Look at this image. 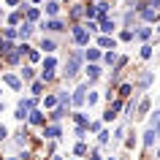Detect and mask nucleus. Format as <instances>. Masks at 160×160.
Segmentation results:
<instances>
[{
    "mask_svg": "<svg viewBox=\"0 0 160 160\" xmlns=\"http://www.w3.org/2000/svg\"><path fill=\"white\" fill-rule=\"evenodd\" d=\"M82 62H84V49H71L68 52V60L65 65H62V79L65 82H71V79H76L79 76V71H82Z\"/></svg>",
    "mask_w": 160,
    "mask_h": 160,
    "instance_id": "nucleus-1",
    "label": "nucleus"
},
{
    "mask_svg": "<svg viewBox=\"0 0 160 160\" xmlns=\"http://www.w3.org/2000/svg\"><path fill=\"white\" fill-rule=\"evenodd\" d=\"M90 27L84 25V22H73L71 25V41H73V46H79V49H84L87 43H90Z\"/></svg>",
    "mask_w": 160,
    "mask_h": 160,
    "instance_id": "nucleus-2",
    "label": "nucleus"
},
{
    "mask_svg": "<svg viewBox=\"0 0 160 160\" xmlns=\"http://www.w3.org/2000/svg\"><path fill=\"white\" fill-rule=\"evenodd\" d=\"M122 109H125V101H122V98H114V101L109 103V109L103 111V122H114Z\"/></svg>",
    "mask_w": 160,
    "mask_h": 160,
    "instance_id": "nucleus-3",
    "label": "nucleus"
},
{
    "mask_svg": "<svg viewBox=\"0 0 160 160\" xmlns=\"http://www.w3.org/2000/svg\"><path fill=\"white\" fill-rule=\"evenodd\" d=\"M41 30H43V35H46V33H62V30H68V27H65L62 19L49 17V19H43V22H41Z\"/></svg>",
    "mask_w": 160,
    "mask_h": 160,
    "instance_id": "nucleus-4",
    "label": "nucleus"
},
{
    "mask_svg": "<svg viewBox=\"0 0 160 160\" xmlns=\"http://www.w3.org/2000/svg\"><path fill=\"white\" fill-rule=\"evenodd\" d=\"M41 136H43V138H49V141H57L60 136H62L60 122H46V125H43V130H41Z\"/></svg>",
    "mask_w": 160,
    "mask_h": 160,
    "instance_id": "nucleus-5",
    "label": "nucleus"
},
{
    "mask_svg": "<svg viewBox=\"0 0 160 160\" xmlns=\"http://www.w3.org/2000/svg\"><path fill=\"white\" fill-rule=\"evenodd\" d=\"M71 106H87V84L76 87L71 92Z\"/></svg>",
    "mask_w": 160,
    "mask_h": 160,
    "instance_id": "nucleus-6",
    "label": "nucleus"
},
{
    "mask_svg": "<svg viewBox=\"0 0 160 160\" xmlns=\"http://www.w3.org/2000/svg\"><path fill=\"white\" fill-rule=\"evenodd\" d=\"M68 114H71V106H62V103H60V106H54V109L49 111V122H62Z\"/></svg>",
    "mask_w": 160,
    "mask_h": 160,
    "instance_id": "nucleus-7",
    "label": "nucleus"
},
{
    "mask_svg": "<svg viewBox=\"0 0 160 160\" xmlns=\"http://www.w3.org/2000/svg\"><path fill=\"white\" fill-rule=\"evenodd\" d=\"M98 30H101L103 35H111L114 30H117V22H114V19H109L106 14H103V17L98 19Z\"/></svg>",
    "mask_w": 160,
    "mask_h": 160,
    "instance_id": "nucleus-8",
    "label": "nucleus"
},
{
    "mask_svg": "<svg viewBox=\"0 0 160 160\" xmlns=\"http://www.w3.org/2000/svg\"><path fill=\"white\" fill-rule=\"evenodd\" d=\"M27 122L35 125V128H43V125H46V111H43V109H33V111H30V117H27Z\"/></svg>",
    "mask_w": 160,
    "mask_h": 160,
    "instance_id": "nucleus-9",
    "label": "nucleus"
},
{
    "mask_svg": "<svg viewBox=\"0 0 160 160\" xmlns=\"http://www.w3.org/2000/svg\"><path fill=\"white\" fill-rule=\"evenodd\" d=\"M3 84H6V87H11V90H14V92H19V90H22V84H25V82H22V79H19V76H14V73H3Z\"/></svg>",
    "mask_w": 160,
    "mask_h": 160,
    "instance_id": "nucleus-10",
    "label": "nucleus"
},
{
    "mask_svg": "<svg viewBox=\"0 0 160 160\" xmlns=\"http://www.w3.org/2000/svg\"><path fill=\"white\" fill-rule=\"evenodd\" d=\"M30 95H35V98H43V95H46V82H43L41 76H38L35 82H30Z\"/></svg>",
    "mask_w": 160,
    "mask_h": 160,
    "instance_id": "nucleus-11",
    "label": "nucleus"
},
{
    "mask_svg": "<svg viewBox=\"0 0 160 160\" xmlns=\"http://www.w3.org/2000/svg\"><path fill=\"white\" fill-rule=\"evenodd\" d=\"M84 71H87V79H90V82H98V79L103 76V68L98 65V62H87Z\"/></svg>",
    "mask_w": 160,
    "mask_h": 160,
    "instance_id": "nucleus-12",
    "label": "nucleus"
},
{
    "mask_svg": "<svg viewBox=\"0 0 160 160\" xmlns=\"http://www.w3.org/2000/svg\"><path fill=\"white\" fill-rule=\"evenodd\" d=\"M38 49H41L43 54H54V52H57V41H54V38H46V35H43V38H41V43H38Z\"/></svg>",
    "mask_w": 160,
    "mask_h": 160,
    "instance_id": "nucleus-13",
    "label": "nucleus"
},
{
    "mask_svg": "<svg viewBox=\"0 0 160 160\" xmlns=\"http://www.w3.org/2000/svg\"><path fill=\"white\" fill-rule=\"evenodd\" d=\"M84 60H87V62H101V60H103V49H101V46L84 49Z\"/></svg>",
    "mask_w": 160,
    "mask_h": 160,
    "instance_id": "nucleus-14",
    "label": "nucleus"
},
{
    "mask_svg": "<svg viewBox=\"0 0 160 160\" xmlns=\"http://www.w3.org/2000/svg\"><path fill=\"white\" fill-rule=\"evenodd\" d=\"M95 46H101L103 52L106 49H117V38H114V35H101V38L95 41Z\"/></svg>",
    "mask_w": 160,
    "mask_h": 160,
    "instance_id": "nucleus-15",
    "label": "nucleus"
},
{
    "mask_svg": "<svg viewBox=\"0 0 160 160\" xmlns=\"http://www.w3.org/2000/svg\"><path fill=\"white\" fill-rule=\"evenodd\" d=\"M152 82H155V73H152V71H141V73H138V82H136V84H138V90H147V87H149Z\"/></svg>",
    "mask_w": 160,
    "mask_h": 160,
    "instance_id": "nucleus-16",
    "label": "nucleus"
},
{
    "mask_svg": "<svg viewBox=\"0 0 160 160\" xmlns=\"http://www.w3.org/2000/svg\"><path fill=\"white\" fill-rule=\"evenodd\" d=\"M22 22H25V8L19 6L17 11H11V14H8V25H11V27H19Z\"/></svg>",
    "mask_w": 160,
    "mask_h": 160,
    "instance_id": "nucleus-17",
    "label": "nucleus"
},
{
    "mask_svg": "<svg viewBox=\"0 0 160 160\" xmlns=\"http://www.w3.org/2000/svg\"><path fill=\"white\" fill-rule=\"evenodd\" d=\"M22 8H25V19H27V22H33V25H35V22L41 19V11L35 8V6H27V3H22Z\"/></svg>",
    "mask_w": 160,
    "mask_h": 160,
    "instance_id": "nucleus-18",
    "label": "nucleus"
},
{
    "mask_svg": "<svg viewBox=\"0 0 160 160\" xmlns=\"http://www.w3.org/2000/svg\"><path fill=\"white\" fill-rule=\"evenodd\" d=\"M138 101H141V98H138V95H133V98L125 103V117H128V119L136 117V111H138Z\"/></svg>",
    "mask_w": 160,
    "mask_h": 160,
    "instance_id": "nucleus-19",
    "label": "nucleus"
},
{
    "mask_svg": "<svg viewBox=\"0 0 160 160\" xmlns=\"http://www.w3.org/2000/svg\"><path fill=\"white\" fill-rule=\"evenodd\" d=\"M84 8H87V6H82V3H73V6H71V11H68L71 22H79V19H84Z\"/></svg>",
    "mask_w": 160,
    "mask_h": 160,
    "instance_id": "nucleus-20",
    "label": "nucleus"
},
{
    "mask_svg": "<svg viewBox=\"0 0 160 160\" xmlns=\"http://www.w3.org/2000/svg\"><path fill=\"white\" fill-rule=\"evenodd\" d=\"M17 30H19V38H22V41H27V38H30V35L35 33V27H33V22H27V19H25V22H22V25L17 27Z\"/></svg>",
    "mask_w": 160,
    "mask_h": 160,
    "instance_id": "nucleus-21",
    "label": "nucleus"
},
{
    "mask_svg": "<svg viewBox=\"0 0 160 160\" xmlns=\"http://www.w3.org/2000/svg\"><path fill=\"white\" fill-rule=\"evenodd\" d=\"M144 147H147V149H152V147H155V141H160L158 138V130H155V128H149V130H147V133H144Z\"/></svg>",
    "mask_w": 160,
    "mask_h": 160,
    "instance_id": "nucleus-22",
    "label": "nucleus"
},
{
    "mask_svg": "<svg viewBox=\"0 0 160 160\" xmlns=\"http://www.w3.org/2000/svg\"><path fill=\"white\" fill-rule=\"evenodd\" d=\"M38 101H41V98H35V95H30V98H22V101H19V109L33 111V109H38Z\"/></svg>",
    "mask_w": 160,
    "mask_h": 160,
    "instance_id": "nucleus-23",
    "label": "nucleus"
},
{
    "mask_svg": "<svg viewBox=\"0 0 160 160\" xmlns=\"http://www.w3.org/2000/svg\"><path fill=\"white\" fill-rule=\"evenodd\" d=\"M149 111H152L149 98H141V101H138V111H136V117H149Z\"/></svg>",
    "mask_w": 160,
    "mask_h": 160,
    "instance_id": "nucleus-24",
    "label": "nucleus"
},
{
    "mask_svg": "<svg viewBox=\"0 0 160 160\" xmlns=\"http://www.w3.org/2000/svg\"><path fill=\"white\" fill-rule=\"evenodd\" d=\"M41 106H43V111L46 109H54V106H60V101H57V95H52V92H46L41 98Z\"/></svg>",
    "mask_w": 160,
    "mask_h": 160,
    "instance_id": "nucleus-25",
    "label": "nucleus"
},
{
    "mask_svg": "<svg viewBox=\"0 0 160 160\" xmlns=\"http://www.w3.org/2000/svg\"><path fill=\"white\" fill-rule=\"evenodd\" d=\"M35 79H38V73H35L33 65H25V68H22V82H25V84H30V82H35Z\"/></svg>",
    "mask_w": 160,
    "mask_h": 160,
    "instance_id": "nucleus-26",
    "label": "nucleus"
},
{
    "mask_svg": "<svg viewBox=\"0 0 160 160\" xmlns=\"http://www.w3.org/2000/svg\"><path fill=\"white\" fill-rule=\"evenodd\" d=\"M136 38H138V41H149V38H152V27L138 25V27H136Z\"/></svg>",
    "mask_w": 160,
    "mask_h": 160,
    "instance_id": "nucleus-27",
    "label": "nucleus"
},
{
    "mask_svg": "<svg viewBox=\"0 0 160 160\" xmlns=\"http://www.w3.org/2000/svg\"><path fill=\"white\" fill-rule=\"evenodd\" d=\"M130 92H133V84H130V82H122V84L117 87V98H122V101L130 98Z\"/></svg>",
    "mask_w": 160,
    "mask_h": 160,
    "instance_id": "nucleus-28",
    "label": "nucleus"
},
{
    "mask_svg": "<svg viewBox=\"0 0 160 160\" xmlns=\"http://www.w3.org/2000/svg\"><path fill=\"white\" fill-rule=\"evenodd\" d=\"M73 122H76V128H90V117L84 111H73Z\"/></svg>",
    "mask_w": 160,
    "mask_h": 160,
    "instance_id": "nucleus-29",
    "label": "nucleus"
},
{
    "mask_svg": "<svg viewBox=\"0 0 160 160\" xmlns=\"http://www.w3.org/2000/svg\"><path fill=\"white\" fill-rule=\"evenodd\" d=\"M136 19H138V11H136V8H133V11L128 8V11H125V17H122V25H125V27H133V25H136Z\"/></svg>",
    "mask_w": 160,
    "mask_h": 160,
    "instance_id": "nucleus-30",
    "label": "nucleus"
},
{
    "mask_svg": "<svg viewBox=\"0 0 160 160\" xmlns=\"http://www.w3.org/2000/svg\"><path fill=\"white\" fill-rule=\"evenodd\" d=\"M117 60H119V54L114 49H106V52H103V62H106V65L114 68V65H117Z\"/></svg>",
    "mask_w": 160,
    "mask_h": 160,
    "instance_id": "nucleus-31",
    "label": "nucleus"
},
{
    "mask_svg": "<svg viewBox=\"0 0 160 160\" xmlns=\"http://www.w3.org/2000/svg\"><path fill=\"white\" fill-rule=\"evenodd\" d=\"M3 62H8V65H19V62H22V54H19V49L8 52V54L3 57Z\"/></svg>",
    "mask_w": 160,
    "mask_h": 160,
    "instance_id": "nucleus-32",
    "label": "nucleus"
},
{
    "mask_svg": "<svg viewBox=\"0 0 160 160\" xmlns=\"http://www.w3.org/2000/svg\"><path fill=\"white\" fill-rule=\"evenodd\" d=\"M27 138H30V130H27V128H22V130L14 136V141H17L19 147H27Z\"/></svg>",
    "mask_w": 160,
    "mask_h": 160,
    "instance_id": "nucleus-33",
    "label": "nucleus"
},
{
    "mask_svg": "<svg viewBox=\"0 0 160 160\" xmlns=\"http://www.w3.org/2000/svg\"><path fill=\"white\" fill-rule=\"evenodd\" d=\"M60 14V3L57 0H46V17H57Z\"/></svg>",
    "mask_w": 160,
    "mask_h": 160,
    "instance_id": "nucleus-34",
    "label": "nucleus"
},
{
    "mask_svg": "<svg viewBox=\"0 0 160 160\" xmlns=\"http://www.w3.org/2000/svg\"><path fill=\"white\" fill-rule=\"evenodd\" d=\"M133 38H136V30H133V27H122V30H119V41H133Z\"/></svg>",
    "mask_w": 160,
    "mask_h": 160,
    "instance_id": "nucleus-35",
    "label": "nucleus"
},
{
    "mask_svg": "<svg viewBox=\"0 0 160 160\" xmlns=\"http://www.w3.org/2000/svg\"><path fill=\"white\" fill-rule=\"evenodd\" d=\"M0 35H3V38H8V41H17V38H19V30H17V27H3V33H0Z\"/></svg>",
    "mask_w": 160,
    "mask_h": 160,
    "instance_id": "nucleus-36",
    "label": "nucleus"
},
{
    "mask_svg": "<svg viewBox=\"0 0 160 160\" xmlns=\"http://www.w3.org/2000/svg\"><path fill=\"white\" fill-rule=\"evenodd\" d=\"M149 128H155V130H160V109L149 111Z\"/></svg>",
    "mask_w": 160,
    "mask_h": 160,
    "instance_id": "nucleus-37",
    "label": "nucleus"
},
{
    "mask_svg": "<svg viewBox=\"0 0 160 160\" xmlns=\"http://www.w3.org/2000/svg\"><path fill=\"white\" fill-rule=\"evenodd\" d=\"M73 155H76V158H84V155H87V144L82 141V138L73 144Z\"/></svg>",
    "mask_w": 160,
    "mask_h": 160,
    "instance_id": "nucleus-38",
    "label": "nucleus"
},
{
    "mask_svg": "<svg viewBox=\"0 0 160 160\" xmlns=\"http://www.w3.org/2000/svg\"><path fill=\"white\" fill-rule=\"evenodd\" d=\"M57 101L62 103V106H71V92H65V90H60V92H57Z\"/></svg>",
    "mask_w": 160,
    "mask_h": 160,
    "instance_id": "nucleus-39",
    "label": "nucleus"
},
{
    "mask_svg": "<svg viewBox=\"0 0 160 160\" xmlns=\"http://www.w3.org/2000/svg\"><path fill=\"white\" fill-rule=\"evenodd\" d=\"M95 6H98V11H101V14H109V0H95Z\"/></svg>",
    "mask_w": 160,
    "mask_h": 160,
    "instance_id": "nucleus-40",
    "label": "nucleus"
},
{
    "mask_svg": "<svg viewBox=\"0 0 160 160\" xmlns=\"http://www.w3.org/2000/svg\"><path fill=\"white\" fill-rule=\"evenodd\" d=\"M103 119H95V122H90V128H87V130H90V133H101V130H103Z\"/></svg>",
    "mask_w": 160,
    "mask_h": 160,
    "instance_id": "nucleus-41",
    "label": "nucleus"
},
{
    "mask_svg": "<svg viewBox=\"0 0 160 160\" xmlns=\"http://www.w3.org/2000/svg\"><path fill=\"white\" fill-rule=\"evenodd\" d=\"M138 54H141V60H149V57H152V46H149V43H144Z\"/></svg>",
    "mask_w": 160,
    "mask_h": 160,
    "instance_id": "nucleus-42",
    "label": "nucleus"
},
{
    "mask_svg": "<svg viewBox=\"0 0 160 160\" xmlns=\"http://www.w3.org/2000/svg\"><path fill=\"white\" fill-rule=\"evenodd\" d=\"M27 60H30V62H38V60H41V52H38V49H30V52H27Z\"/></svg>",
    "mask_w": 160,
    "mask_h": 160,
    "instance_id": "nucleus-43",
    "label": "nucleus"
},
{
    "mask_svg": "<svg viewBox=\"0 0 160 160\" xmlns=\"http://www.w3.org/2000/svg\"><path fill=\"white\" fill-rule=\"evenodd\" d=\"M95 103H98V92H92V90H90V92H87V106L92 109Z\"/></svg>",
    "mask_w": 160,
    "mask_h": 160,
    "instance_id": "nucleus-44",
    "label": "nucleus"
},
{
    "mask_svg": "<svg viewBox=\"0 0 160 160\" xmlns=\"http://www.w3.org/2000/svg\"><path fill=\"white\" fill-rule=\"evenodd\" d=\"M98 141H101V144H109L111 141V133H109V130H101V133H98Z\"/></svg>",
    "mask_w": 160,
    "mask_h": 160,
    "instance_id": "nucleus-45",
    "label": "nucleus"
},
{
    "mask_svg": "<svg viewBox=\"0 0 160 160\" xmlns=\"http://www.w3.org/2000/svg\"><path fill=\"white\" fill-rule=\"evenodd\" d=\"M111 138H117V141H122V138H125V128H117V130H114V136H111Z\"/></svg>",
    "mask_w": 160,
    "mask_h": 160,
    "instance_id": "nucleus-46",
    "label": "nucleus"
},
{
    "mask_svg": "<svg viewBox=\"0 0 160 160\" xmlns=\"http://www.w3.org/2000/svg\"><path fill=\"white\" fill-rule=\"evenodd\" d=\"M133 147H136V136H128L125 138V149H133Z\"/></svg>",
    "mask_w": 160,
    "mask_h": 160,
    "instance_id": "nucleus-47",
    "label": "nucleus"
},
{
    "mask_svg": "<svg viewBox=\"0 0 160 160\" xmlns=\"http://www.w3.org/2000/svg\"><path fill=\"white\" fill-rule=\"evenodd\" d=\"M90 160H103L101 158V149H92V152H90Z\"/></svg>",
    "mask_w": 160,
    "mask_h": 160,
    "instance_id": "nucleus-48",
    "label": "nucleus"
},
{
    "mask_svg": "<svg viewBox=\"0 0 160 160\" xmlns=\"http://www.w3.org/2000/svg\"><path fill=\"white\" fill-rule=\"evenodd\" d=\"M6 136H8V130H6V125H0V141H3Z\"/></svg>",
    "mask_w": 160,
    "mask_h": 160,
    "instance_id": "nucleus-49",
    "label": "nucleus"
},
{
    "mask_svg": "<svg viewBox=\"0 0 160 160\" xmlns=\"http://www.w3.org/2000/svg\"><path fill=\"white\" fill-rule=\"evenodd\" d=\"M6 6H22L19 0H6Z\"/></svg>",
    "mask_w": 160,
    "mask_h": 160,
    "instance_id": "nucleus-50",
    "label": "nucleus"
},
{
    "mask_svg": "<svg viewBox=\"0 0 160 160\" xmlns=\"http://www.w3.org/2000/svg\"><path fill=\"white\" fill-rule=\"evenodd\" d=\"M155 158H158V160H160V144H158V149H155Z\"/></svg>",
    "mask_w": 160,
    "mask_h": 160,
    "instance_id": "nucleus-51",
    "label": "nucleus"
},
{
    "mask_svg": "<svg viewBox=\"0 0 160 160\" xmlns=\"http://www.w3.org/2000/svg\"><path fill=\"white\" fill-rule=\"evenodd\" d=\"M49 160H62V158H60V155H52V158Z\"/></svg>",
    "mask_w": 160,
    "mask_h": 160,
    "instance_id": "nucleus-52",
    "label": "nucleus"
},
{
    "mask_svg": "<svg viewBox=\"0 0 160 160\" xmlns=\"http://www.w3.org/2000/svg\"><path fill=\"white\" fill-rule=\"evenodd\" d=\"M6 160H22V158H19V155H17V158H6Z\"/></svg>",
    "mask_w": 160,
    "mask_h": 160,
    "instance_id": "nucleus-53",
    "label": "nucleus"
},
{
    "mask_svg": "<svg viewBox=\"0 0 160 160\" xmlns=\"http://www.w3.org/2000/svg\"><path fill=\"white\" fill-rule=\"evenodd\" d=\"M0 73H3V60H0Z\"/></svg>",
    "mask_w": 160,
    "mask_h": 160,
    "instance_id": "nucleus-54",
    "label": "nucleus"
},
{
    "mask_svg": "<svg viewBox=\"0 0 160 160\" xmlns=\"http://www.w3.org/2000/svg\"><path fill=\"white\" fill-rule=\"evenodd\" d=\"M0 114H3V103H0Z\"/></svg>",
    "mask_w": 160,
    "mask_h": 160,
    "instance_id": "nucleus-55",
    "label": "nucleus"
},
{
    "mask_svg": "<svg viewBox=\"0 0 160 160\" xmlns=\"http://www.w3.org/2000/svg\"><path fill=\"white\" fill-rule=\"evenodd\" d=\"M0 17H3V6H0Z\"/></svg>",
    "mask_w": 160,
    "mask_h": 160,
    "instance_id": "nucleus-56",
    "label": "nucleus"
},
{
    "mask_svg": "<svg viewBox=\"0 0 160 160\" xmlns=\"http://www.w3.org/2000/svg\"><path fill=\"white\" fill-rule=\"evenodd\" d=\"M158 33H160V22H158Z\"/></svg>",
    "mask_w": 160,
    "mask_h": 160,
    "instance_id": "nucleus-57",
    "label": "nucleus"
},
{
    "mask_svg": "<svg viewBox=\"0 0 160 160\" xmlns=\"http://www.w3.org/2000/svg\"><path fill=\"white\" fill-rule=\"evenodd\" d=\"M106 160H117V158H106Z\"/></svg>",
    "mask_w": 160,
    "mask_h": 160,
    "instance_id": "nucleus-58",
    "label": "nucleus"
},
{
    "mask_svg": "<svg viewBox=\"0 0 160 160\" xmlns=\"http://www.w3.org/2000/svg\"><path fill=\"white\" fill-rule=\"evenodd\" d=\"M33 3H41V0H33Z\"/></svg>",
    "mask_w": 160,
    "mask_h": 160,
    "instance_id": "nucleus-59",
    "label": "nucleus"
},
{
    "mask_svg": "<svg viewBox=\"0 0 160 160\" xmlns=\"http://www.w3.org/2000/svg\"><path fill=\"white\" fill-rule=\"evenodd\" d=\"M0 160H6V158H3V155H0Z\"/></svg>",
    "mask_w": 160,
    "mask_h": 160,
    "instance_id": "nucleus-60",
    "label": "nucleus"
},
{
    "mask_svg": "<svg viewBox=\"0 0 160 160\" xmlns=\"http://www.w3.org/2000/svg\"><path fill=\"white\" fill-rule=\"evenodd\" d=\"M65 3H71V0H65Z\"/></svg>",
    "mask_w": 160,
    "mask_h": 160,
    "instance_id": "nucleus-61",
    "label": "nucleus"
}]
</instances>
